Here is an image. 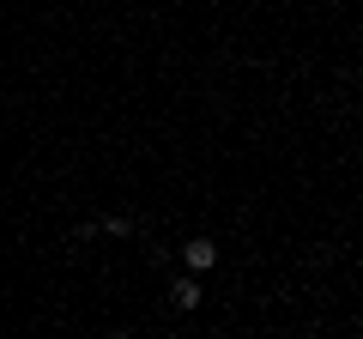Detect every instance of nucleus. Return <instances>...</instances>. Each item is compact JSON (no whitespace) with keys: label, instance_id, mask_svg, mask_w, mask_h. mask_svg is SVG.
Segmentation results:
<instances>
[{"label":"nucleus","instance_id":"obj_1","mask_svg":"<svg viewBox=\"0 0 363 339\" xmlns=\"http://www.w3.org/2000/svg\"><path fill=\"white\" fill-rule=\"evenodd\" d=\"M182 261H188V273H206V267L218 261V243H206V236H194V243L182 248Z\"/></svg>","mask_w":363,"mask_h":339},{"label":"nucleus","instance_id":"obj_2","mask_svg":"<svg viewBox=\"0 0 363 339\" xmlns=\"http://www.w3.org/2000/svg\"><path fill=\"white\" fill-rule=\"evenodd\" d=\"M169 297H176V309H200V285H194V279H176Z\"/></svg>","mask_w":363,"mask_h":339},{"label":"nucleus","instance_id":"obj_3","mask_svg":"<svg viewBox=\"0 0 363 339\" xmlns=\"http://www.w3.org/2000/svg\"><path fill=\"white\" fill-rule=\"evenodd\" d=\"M97 230H104V236H128L133 224H128V218H97Z\"/></svg>","mask_w":363,"mask_h":339},{"label":"nucleus","instance_id":"obj_4","mask_svg":"<svg viewBox=\"0 0 363 339\" xmlns=\"http://www.w3.org/2000/svg\"><path fill=\"white\" fill-rule=\"evenodd\" d=\"M109 339H128V333H109Z\"/></svg>","mask_w":363,"mask_h":339}]
</instances>
